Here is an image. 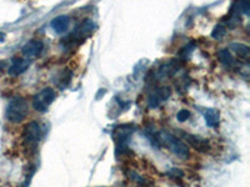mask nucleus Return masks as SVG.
Masks as SVG:
<instances>
[{"instance_id": "obj_15", "label": "nucleus", "mask_w": 250, "mask_h": 187, "mask_svg": "<svg viewBox=\"0 0 250 187\" xmlns=\"http://www.w3.org/2000/svg\"><path fill=\"white\" fill-rule=\"evenodd\" d=\"M224 35H225L224 24H219V25H216L215 29L213 30V33H211V37H213L214 39H222Z\"/></svg>"}, {"instance_id": "obj_7", "label": "nucleus", "mask_w": 250, "mask_h": 187, "mask_svg": "<svg viewBox=\"0 0 250 187\" xmlns=\"http://www.w3.org/2000/svg\"><path fill=\"white\" fill-rule=\"evenodd\" d=\"M180 133H182L183 137L190 144L191 148L195 149L196 151H199V152H208V151L210 150V144H209L208 140L203 139V137L200 136L191 135V133L184 132V131H180Z\"/></svg>"}, {"instance_id": "obj_13", "label": "nucleus", "mask_w": 250, "mask_h": 187, "mask_svg": "<svg viewBox=\"0 0 250 187\" xmlns=\"http://www.w3.org/2000/svg\"><path fill=\"white\" fill-rule=\"evenodd\" d=\"M218 57L224 66H228V68H234L235 66V60H234L233 55L228 49H223V50L219 51Z\"/></svg>"}, {"instance_id": "obj_1", "label": "nucleus", "mask_w": 250, "mask_h": 187, "mask_svg": "<svg viewBox=\"0 0 250 187\" xmlns=\"http://www.w3.org/2000/svg\"><path fill=\"white\" fill-rule=\"evenodd\" d=\"M28 101H26L24 97H13V99L9 101L8 106H6V119H8V121L13 122V124H19V122L23 121L26 117V115H28Z\"/></svg>"}, {"instance_id": "obj_17", "label": "nucleus", "mask_w": 250, "mask_h": 187, "mask_svg": "<svg viewBox=\"0 0 250 187\" xmlns=\"http://www.w3.org/2000/svg\"><path fill=\"white\" fill-rule=\"evenodd\" d=\"M4 40H5V34H4V33H0V43H3Z\"/></svg>"}, {"instance_id": "obj_4", "label": "nucleus", "mask_w": 250, "mask_h": 187, "mask_svg": "<svg viewBox=\"0 0 250 187\" xmlns=\"http://www.w3.org/2000/svg\"><path fill=\"white\" fill-rule=\"evenodd\" d=\"M55 100V91L51 88H44L33 97L31 105L38 112H45Z\"/></svg>"}, {"instance_id": "obj_16", "label": "nucleus", "mask_w": 250, "mask_h": 187, "mask_svg": "<svg viewBox=\"0 0 250 187\" xmlns=\"http://www.w3.org/2000/svg\"><path fill=\"white\" fill-rule=\"evenodd\" d=\"M189 117H190V111L188 110H180L176 115V119L180 122H185L187 120H189Z\"/></svg>"}, {"instance_id": "obj_10", "label": "nucleus", "mask_w": 250, "mask_h": 187, "mask_svg": "<svg viewBox=\"0 0 250 187\" xmlns=\"http://www.w3.org/2000/svg\"><path fill=\"white\" fill-rule=\"evenodd\" d=\"M69 23H70L69 17H66V15H59V17L54 18V19L51 20L50 26L57 34H62V33H65L68 30Z\"/></svg>"}, {"instance_id": "obj_2", "label": "nucleus", "mask_w": 250, "mask_h": 187, "mask_svg": "<svg viewBox=\"0 0 250 187\" xmlns=\"http://www.w3.org/2000/svg\"><path fill=\"white\" fill-rule=\"evenodd\" d=\"M159 139L160 141L167 144V146L169 148V150L176 156V157H179V159L185 160L189 157V148L187 146V144L182 141L180 139L173 135V133L169 132H162L159 133Z\"/></svg>"}, {"instance_id": "obj_9", "label": "nucleus", "mask_w": 250, "mask_h": 187, "mask_svg": "<svg viewBox=\"0 0 250 187\" xmlns=\"http://www.w3.org/2000/svg\"><path fill=\"white\" fill-rule=\"evenodd\" d=\"M171 95V90L169 88H160L155 90L154 93L150 94L149 96V108L155 109L164 102L165 100H168Z\"/></svg>"}, {"instance_id": "obj_3", "label": "nucleus", "mask_w": 250, "mask_h": 187, "mask_svg": "<svg viewBox=\"0 0 250 187\" xmlns=\"http://www.w3.org/2000/svg\"><path fill=\"white\" fill-rule=\"evenodd\" d=\"M43 135L42 125L38 121H31L26 125L23 131V144L28 150L33 151L38 148Z\"/></svg>"}, {"instance_id": "obj_5", "label": "nucleus", "mask_w": 250, "mask_h": 187, "mask_svg": "<svg viewBox=\"0 0 250 187\" xmlns=\"http://www.w3.org/2000/svg\"><path fill=\"white\" fill-rule=\"evenodd\" d=\"M131 132H133V126L131 125H123L115 130V141H117V151L120 155L128 151L129 141L131 139Z\"/></svg>"}, {"instance_id": "obj_12", "label": "nucleus", "mask_w": 250, "mask_h": 187, "mask_svg": "<svg viewBox=\"0 0 250 187\" xmlns=\"http://www.w3.org/2000/svg\"><path fill=\"white\" fill-rule=\"evenodd\" d=\"M228 50L233 51L234 54H236L240 59L243 60H248L250 56V49L248 48L245 44H242V43H231Z\"/></svg>"}, {"instance_id": "obj_8", "label": "nucleus", "mask_w": 250, "mask_h": 187, "mask_svg": "<svg viewBox=\"0 0 250 187\" xmlns=\"http://www.w3.org/2000/svg\"><path fill=\"white\" fill-rule=\"evenodd\" d=\"M44 44L40 40H30L21 49V53L28 59H35V57L40 56V54L43 53Z\"/></svg>"}, {"instance_id": "obj_14", "label": "nucleus", "mask_w": 250, "mask_h": 187, "mask_svg": "<svg viewBox=\"0 0 250 187\" xmlns=\"http://www.w3.org/2000/svg\"><path fill=\"white\" fill-rule=\"evenodd\" d=\"M204 116L208 126H210V128H216L219 122H220V113L216 110H213V109L205 111Z\"/></svg>"}, {"instance_id": "obj_6", "label": "nucleus", "mask_w": 250, "mask_h": 187, "mask_svg": "<svg viewBox=\"0 0 250 187\" xmlns=\"http://www.w3.org/2000/svg\"><path fill=\"white\" fill-rule=\"evenodd\" d=\"M94 28H95V25H94V23L91 20H85V21H83L82 25L68 37V40L71 41V43H80V41H83L86 37H89V35L91 34V31L94 30Z\"/></svg>"}, {"instance_id": "obj_11", "label": "nucleus", "mask_w": 250, "mask_h": 187, "mask_svg": "<svg viewBox=\"0 0 250 187\" xmlns=\"http://www.w3.org/2000/svg\"><path fill=\"white\" fill-rule=\"evenodd\" d=\"M29 68V64L26 60L21 59V57H14L12 61V65L9 68V75L12 76H19L20 74H23L24 71Z\"/></svg>"}]
</instances>
